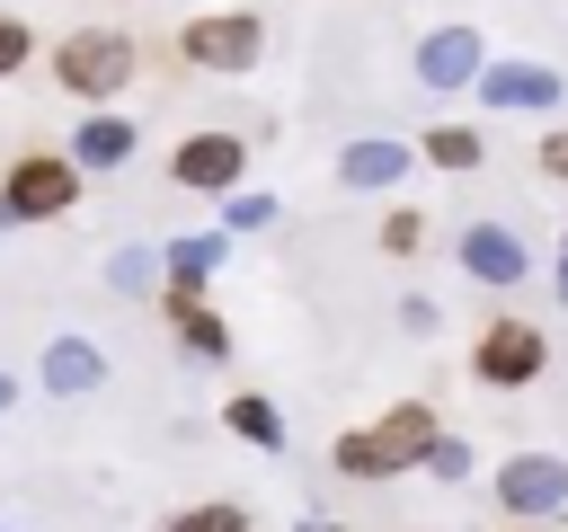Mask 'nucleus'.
<instances>
[{"label":"nucleus","mask_w":568,"mask_h":532,"mask_svg":"<svg viewBox=\"0 0 568 532\" xmlns=\"http://www.w3.org/2000/svg\"><path fill=\"white\" fill-rule=\"evenodd\" d=\"M44 71H53V89H71L80 106H115V98L133 89V71H142V44H133L124 27H71V35L44 53Z\"/></svg>","instance_id":"1"},{"label":"nucleus","mask_w":568,"mask_h":532,"mask_svg":"<svg viewBox=\"0 0 568 532\" xmlns=\"http://www.w3.org/2000/svg\"><path fill=\"white\" fill-rule=\"evenodd\" d=\"M550 372V328L524 319V310H497L479 337H470V381L479 390H532Z\"/></svg>","instance_id":"2"},{"label":"nucleus","mask_w":568,"mask_h":532,"mask_svg":"<svg viewBox=\"0 0 568 532\" xmlns=\"http://www.w3.org/2000/svg\"><path fill=\"white\" fill-rule=\"evenodd\" d=\"M257 53H266V18H257V9H195V18L178 27V62H186V71L240 80V71H257Z\"/></svg>","instance_id":"3"},{"label":"nucleus","mask_w":568,"mask_h":532,"mask_svg":"<svg viewBox=\"0 0 568 532\" xmlns=\"http://www.w3.org/2000/svg\"><path fill=\"white\" fill-rule=\"evenodd\" d=\"M80 168H71V151H18L9 168H0V222H62L71 204H80Z\"/></svg>","instance_id":"4"},{"label":"nucleus","mask_w":568,"mask_h":532,"mask_svg":"<svg viewBox=\"0 0 568 532\" xmlns=\"http://www.w3.org/2000/svg\"><path fill=\"white\" fill-rule=\"evenodd\" d=\"M169 186L178 195H231L248 186V133L240 124H195L169 142Z\"/></svg>","instance_id":"5"},{"label":"nucleus","mask_w":568,"mask_h":532,"mask_svg":"<svg viewBox=\"0 0 568 532\" xmlns=\"http://www.w3.org/2000/svg\"><path fill=\"white\" fill-rule=\"evenodd\" d=\"M470 89H479L488 115H550V106L568 98V80H559L550 62H532V53H488Z\"/></svg>","instance_id":"6"},{"label":"nucleus","mask_w":568,"mask_h":532,"mask_svg":"<svg viewBox=\"0 0 568 532\" xmlns=\"http://www.w3.org/2000/svg\"><path fill=\"white\" fill-rule=\"evenodd\" d=\"M488 488H497L506 523H550V514L568 505V461H559V452H506Z\"/></svg>","instance_id":"7"},{"label":"nucleus","mask_w":568,"mask_h":532,"mask_svg":"<svg viewBox=\"0 0 568 532\" xmlns=\"http://www.w3.org/2000/svg\"><path fill=\"white\" fill-rule=\"evenodd\" d=\"M479 62H488V35L453 18V27H426V35H417V62H408V71H417V89L453 98V89H470V80H479Z\"/></svg>","instance_id":"8"},{"label":"nucleus","mask_w":568,"mask_h":532,"mask_svg":"<svg viewBox=\"0 0 568 532\" xmlns=\"http://www.w3.org/2000/svg\"><path fill=\"white\" fill-rule=\"evenodd\" d=\"M453 257H462V275H470V284H488V293H515V284L532 275V248H524L506 222H462Z\"/></svg>","instance_id":"9"},{"label":"nucleus","mask_w":568,"mask_h":532,"mask_svg":"<svg viewBox=\"0 0 568 532\" xmlns=\"http://www.w3.org/2000/svg\"><path fill=\"white\" fill-rule=\"evenodd\" d=\"M71 168L80 177H115V168H133V151H142V124L133 115H115V106H89L80 124H71Z\"/></svg>","instance_id":"10"},{"label":"nucleus","mask_w":568,"mask_h":532,"mask_svg":"<svg viewBox=\"0 0 568 532\" xmlns=\"http://www.w3.org/2000/svg\"><path fill=\"white\" fill-rule=\"evenodd\" d=\"M408 168H417V142H399V133H355V142L337 151V177H346L355 195H399Z\"/></svg>","instance_id":"11"},{"label":"nucleus","mask_w":568,"mask_h":532,"mask_svg":"<svg viewBox=\"0 0 568 532\" xmlns=\"http://www.w3.org/2000/svg\"><path fill=\"white\" fill-rule=\"evenodd\" d=\"M435 434H444V417H435L426 399H399V408H382V417L364 426V443L382 452V470H390V479H399V470H417Z\"/></svg>","instance_id":"12"},{"label":"nucleus","mask_w":568,"mask_h":532,"mask_svg":"<svg viewBox=\"0 0 568 532\" xmlns=\"http://www.w3.org/2000/svg\"><path fill=\"white\" fill-rule=\"evenodd\" d=\"M213 266H222V231H195V239H169V248H160V301H204V284H213Z\"/></svg>","instance_id":"13"},{"label":"nucleus","mask_w":568,"mask_h":532,"mask_svg":"<svg viewBox=\"0 0 568 532\" xmlns=\"http://www.w3.org/2000/svg\"><path fill=\"white\" fill-rule=\"evenodd\" d=\"M36 381H44L53 399H89V390H106V355H98L89 337H53L44 364H36Z\"/></svg>","instance_id":"14"},{"label":"nucleus","mask_w":568,"mask_h":532,"mask_svg":"<svg viewBox=\"0 0 568 532\" xmlns=\"http://www.w3.org/2000/svg\"><path fill=\"white\" fill-rule=\"evenodd\" d=\"M222 434H240L248 452H284V408L266 390H231L222 399Z\"/></svg>","instance_id":"15"},{"label":"nucleus","mask_w":568,"mask_h":532,"mask_svg":"<svg viewBox=\"0 0 568 532\" xmlns=\"http://www.w3.org/2000/svg\"><path fill=\"white\" fill-rule=\"evenodd\" d=\"M417 160L444 168V177H470V168L488 160V133H479V124H426V133H417Z\"/></svg>","instance_id":"16"},{"label":"nucleus","mask_w":568,"mask_h":532,"mask_svg":"<svg viewBox=\"0 0 568 532\" xmlns=\"http://www.w3.org/2000/svg\"><path fill=\"white\" fill-rule=\"evenodd\" d=\"M169 337H178V355H195V364H222V355H231V328H222L213 301H169Z\"/></svg>","instance_id":"17"},{"label":"nucleus","mask_w":568,"mask_h":532,"mask_svg":"<svg viewBox=\"0 0 568 532\" xmlns=\"http://www.w3.org/2000/svg\"><path fill=\"white\" fill-rule=\"evenodd\" d=\"M160 532H257V514L240 497H204V505H178Z\"/></svg>","instance_id":"18"},{"label":"nucleus","mask_w":568,"mask_h":532,"mask_svg":"<svg viewBox=\"0 0 568 532\" xmlns=\"http://www.w3.org/2000/svg\"><path fill=\"white\" fill-rule=\"evenodd\" d=\"M106 284L115 293H160V248H115L106 257Z\"/></svg>","instance_id":"19"},{"label":"nucleus","mask_w":568,"mask_h":532,"mask_svg":"<svg viewBox=\"0 0 568 532\" xmlns=\"http://www.w3.org/2000/svg\"><path fill=\"white\" fill-rule=\"evenodd\" d=\"M417 470H426V479H435V488H462V479H470V470H479V461H470V443H462V434H435V443H426V461H417Z\"/></svg>","instance_id":"20"},{"label":"nucleus","mask_w":568,"mask_h":532,"mask_svg":"<svg viewBox=\"0 0 568 532\" xmlns=\"http://www.w3.org/2000/svg\"><path fill=\"white\" fill-rule=\"evenodd\" d=\"M417 248H426V213L417 204H390L382 213V257H417Z\"/></svg>","instance_id":"21"},{"label":"nucleus","mask_w":568,"mask_h":532,"mask_svg":"<svg viewBox=\"0 0 568 532\" xmlns=\"http://www.w3.org/2000/svg\"><path fill=\"white\" fill-rule=\"evenodd\" d=\"M328 461H337V479H364V488H373V479H390V470H382V452L364 443V426H355V434H337V452H328Z\"/></svg>","instance_id":"22"},{"label":"nucleus","mask_w":568,"mask_h":532,"mask_svg":"<svg viewBox=\"0 0 568 532\" xmlns=\"http://www.w3.org/2000/svg\"><path fill=\"white\" fill-rule=\"evenodd\" d=\"M27 62H36V27H27V18H9V9H0V80H18V71H27Z\"/></svg>","instance_id":"23"},{"label":"nucleus","mask_w":568,"mask_h":532,"mask_svg":"<svg viewBox=\"0 0 568 532\" xmlns=\"http://www.w3.org/2000/svg\"><path fill=\"white\" fill-rule=\"evenodd\" d=\"M266 222H275V195H240V186L222 195V231H266Z\"/></svg>","instance_id":"24"},{"label":"nucleus","mask_w":568,"mask_h":532,"mask_svg":"<svg viewBox=\"0 0 568 532\" xmlns=\"http://www.w3.org/2000/svg\"><path fill=\"white\" fill-rule=\"evenodd\" d=\"M532 168H541L550 186H568V124H550V133L532 142Z\"/></svg>","instance_id":"25"},{"label":"nucleus","mask_w":568,"mask_h":532,"mask_svg":"<svg viewBox=\"0 0 568 532\" xmlns=\"http://www.w3.org/2000/svg\"><path fill=\"white\" fill-rule=\"evenodd\" d=\"M399 328H408V337H435V328H444V310H435L426 293H408V301H399Z\"/></svg>","instance_id":"26"},{"label":"nucleus","mask_w":568,"mask_h":532,"mask_svg":"<svg viewBox=\"0 0 568 532\" xmlns=\"http://www.w3.org/2000/svg\"><path fill=\"white\" fill-rule=\"evenodd\" d=\"M550 293L568 301V239H559V266H550Z\"/></svg>","instance_id":"27"},{"label":"nucleus","mask_w":568,"mask_h":532,"mask_svg":"<svg viewBox=\"0 0 568 532\" xmlns=\"http://www.w3.org/2000/svg\"><path fill=\"white\" fill-rule=\"evenodd\" d=\"M302 532H346V523H320V514H302Z\"/></svg>","instance_id":"28"},{"label":"nucleus","mask_w":568,"mask_h":532,"mask_svg":"<svg viewBox=\"0 0 568 532\" xmlns=\"http://www.w3.org/2000/svg\"><path fill=\"white\" fill-rule=\"evenodd\" d=\"M9 399H18V381H9V372H0V408H9Z\"/></svg>","instance_id":"29"},{"label":"nucleus","mask_w":568,"mask_h":532,"mask_svg":"<svg viewBox=\"0 0 568 532\" xmlns=\"http://www.w3.org/2000/svg\"><path fill=\"white\" fill-rule=\"evenodd\" d=\"M506 532H550V523H506Z\"/></svg>","instance_id":"30"},{"label":"nucleus","mask_w":568,"mask_h":532,"mask_svg":"<svg viewBox=\"0 0 568 532\" xmlns=\"http://www.w3.org/2000/svg\"><path fill=\"white\" fill-rule=\"evenodd\" d=\"M408 532H444V523H408Z\"/></svg>","instance_id":"31"},{"label":"nucleus","mask_w":568,"mask_h":532,"mask_svg":"<svg viewBox=\"0 0 568 532\" xmlns=\"http://www.w3.org/2000/svg\"><path fill=\"white\" fill-rule=\"evenodd\" d=\"M0 532H9V523H0Z\"/></svg>","instance_id":"32"}]
</instances>
